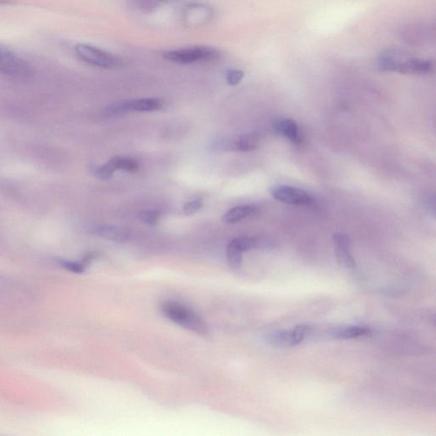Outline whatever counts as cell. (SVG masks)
Here are the masks:
<instances>
[{"label": "cell", "instance_id": "2e32d148", "mask_svg": "<svg viewBox=\"0 0 436 436\" xmlns=\"http://www.w3.org/2000/svg\"><path fill=\"white\" fill-rule=\"evenodd\" d=\"M117 170L116 161H114V158H112L108 163L94 167L93 172H93V174L98 177V179L107 181L112 179L113 173L116 172Z\"/></svg>", "mask_w": 436, "mask_h": 436}, {"label": "cell", "instance_id": "e0dca14e", "mask_svg": "<svg viewBox=\"0 0 436 436\" xmlns=\"http://www.w3.org/2000/svg\"><path fill=\"white\" fill-rule=\"evenodd\" d=\"M226 253L228 264L233 269H238L242 267V251L235 248L231 244H228Z\"/></svg>", "mask_w": 436, "mask_h": 436}, {"label": "cell", "instance_id": "7c38bea8", "mask_svg": "<svg viewBox=\"0 0 436 436\" xmlns=\"http://www.w3.org/2000/svg\"><path fill=\"white\" fill-rule=\"evenodd\" d=\"M371 329L361 326H345L332 329L330 335L335 339H353L371 334Z\"/></svg>", "mask_w": 436, "mask_h": 436}, {"label": "cell", "instance_id": "6da1fadb", "mask_svg": "<svg viewBox=\"0 0 436 436\" xmlns=\"http://www.w3.org/2000/svg\"><path fill=\"white\" fill-rule=\"evenodd\" d=\"M379 64L382 71L403 75H428L434 68L431 61L413 57L397 49L387 51L380 55Z\"/></svg>", "mask_w": 436, "mask_h": 436}, {"label": "cell", "instance_id": "52a82bcc", "mask_svg": "<svg viewBox=\"0 0 436 436\" xmlns=\"http://www.w3.org/2000/svg\"><path fill=\"white\" fill-rule=\"evenodd\" d=\"M183 21L188 27L203 26L213 17V10L210 6L203 3H191L183 10Z\"/></svg>", "mask_w": 436, "mask_h": 436}, {"label": "cell", "instance_id": "8992f818", "mask_svg": "<svg viewBox=\"0 0 436 436\" xmlns=\"http://www.w3.org/2000/svg\"><path fill=\"white\" fill-rule=\"evenodd\" d=\"M271 194L277 201L286 203V204L311 206L315 203L307 192L295 187L286 185L275 187L273 188Z\"/></svg>", "mask_w": 436, "mask_h": 436}, {"label": "cell", "instance_id": "277c9868", "mask_svg": "<svg viewBox=\"0 0 436 436\" xmlns=\"http://www.w3.org/2000/svg\"><path fill=\"white\" fill-rule=\"evenodd\" d=\"M220 55L219 51L215 48L204 46L181 48L163 54L165 60L182 65L216 61Z\"/></svg>", "mask_w": 436, "mask_h": 436}, {"label": "cell", "instance_id": "9c48e42d", "mask_svg": "<svg viewBox=\"0 0 436 436\" xmlns=\"http://www.w3.org/2000/svg\"><path fill=\"white\" fill-rule=\"evenodd\" d=\"M273 129L278 134L284 136L293 142L296 145H302L304 142L298 125L291 119H279L273 122Z\"/></svg>", "mask_w": 436, "mask_h": 436}, {"label": "cell", "instance_id": "5bb4252c", "mask_svg": "<svg viewBox=\"0 0 436 436\" xmlns=\"http://www.w3.org/2000/svg\"><path fill=\"white\" fill-rule=\"evenodd\" d=\"M260 144V138L256 134H244L234 138V151L237 152H249L256 149Z\"/></svg>", "mask_w": 436, "mask_h": 436}, {"label": "cell", "instance_id": "4fadbf2b", "mask_svg": "<svg viewBox=\"0 0 436 436\" xmlns=\"http://www.w3.org/2000/svg\"><path fill=\"white\" fill-rule=\"evenodd\" d=\"M128 105L131 112H153L163 108L164 103L158 98H143L128 101Z\"/></svg>", "mask_w": 436, "mask_h": 436}, {"label": "cell", "instance_id": "8fae6325", "mask_svg": "<svg viewBox=\"0 0 436 436\" xmlns=\"http://www.w3.org/2000/svg\"><path fill=\"white\" fill-rule=\"evenodd\" d=\"M260 210L253 205H244L236 206L224 214L223 220L224 223L234 224L251 217L257 216Z\"/></svg>", "mask_w": 436, "mask_h": 436}, {"label": "cell", "instance_id": "44dd1931", "mask_svg": "<svg viewBox=\"0 0 436 436\" xmlns=\"http://www.w3.org/2000/svg\"><path fill=\"white\" fill-rule=\"evenodd\" d=\"M203 206H204V204H203V201L201 199H195V201L187 202L184 204L183 212L188 216H191L199 212V210H201Z\"/></svg>", "mask_w": 436, "mask_h": 436}, {"label": "cell", "instance_id": "9a60e30c", "mask_svg": "<svg viewBox=\"0 0 436 436\" xmlns=\"http://www.w3.org/2000/svg\"><path fill=\"white\" fill-rule=\"evenodd\" d=\"M235 248L240 251H248L251 250L260 248V239L253 237H239L231 240L230 243Z\"/></svg>", "mask_w": 436, "mask_h": 436}, {"label": "cell", "instance_id": "d6986e66", "mask_svg": "<svg viewBox=\"0 0 436 436\" xmlns=\"http://www.w3.org/2000/svg\"><path fill=\"white\" fill-rule=\"evenodd\" d=\"M131 112L129 109L128 101L118 102L116 105H111L105 109V116L109 117H119Z\"/></svg>", "mask_w": 436, "mask_h": 436}, {"label": "cell", "instance_id": "5b68a950", "mask_svg": "<svg viewBox=\"0 0 436 436\" xmlns=\"http://www.w3.org/2000/svg\"><path fill=\"white\" fill-rule=\"evenodd\" d=\"M28 62L10 48L0 44V75L14 80H26L31 75Z\"/></svg>", "mask_w": 436, "mask_h": 436}, {"label": "cell", "instance_id": "7402d4cb", "mask_svg": "<svg viewBox=\"0 0 436 436\" xmlns=\"http://www.w3.org/2000/svg\"><path fill=\"white\" fill-rule=\"evenodd\" d=\"M168 1L170 0H136L140 8L147 10L157 8V7Z\"/></svg>", "mask_w": 436, "mask_h": 436}, {"label": "cell", "instance_id": "ba28073f", "mask_svg": "<svg viewBox=\"0 0 436 436\" xmlns=\"http://www.w3.org/2000/svg\"><path fill=\"white\" fill-rule=\"evenodd\" d=\"M336 256L339 264L348 269L356 267V261L350 253V239L348 235L343 233H336L334 235Z\"/></svg>", "mask_w": 436, "mask_h": 436}, {"label": "cell", "instance_id": "ac0fdd59", "mask_svg": "<svg viewBox=\"0 0 436 436\" xmlns=\"http://www.w3.org/2000/svg\"><path fill=\"white\" fill-rule=\"evenodd\" d=\"M118 170H123L125 172L135 173L139 170L138 161L131 158L113 157Z\"/></svg>", "mask_w": 436, "mask_h": 436}, {"label": "cell", "instance_id": "ffe728a7", "mask_svg": "<svg viewBox=\"0 0 436 436\" xmlns=\"http://www.w3.org/2000/svg\"><path fill=\"white\" fill-rule=\"evenodd\" d=\"M161 213L156 210H144L139 214V219L143 223L149 225H155L160 220Z\"/></svg>", "mask_w": 436, "mask_h": 436}, {"label": "cell", "instance_id": "603a6c76", "mask_svg": "<svg viewBox=\"0 0 436 436\" xmlns=\"http://www.w3.org/2000/svg\"><path fill=\"white\" fill-rule=\"evenodd\" d=\"M244 73L237 69L228 70L227 73V81L230 86H237L242 80Z\"/></svg>", "mask_w": 436, "mask_h": 436}, {"label": "cell", "instance_id": "3957f363", "mask_svg": "<svg viewBox=\"0 0 436 436\" xmlns=\"http://www.w3.org/2000/svg\"><path fill=\"white\" fill-rule=\"evenodd\" d=\"M75 53L81 61L86 64L103 69H120L125 61L119 55L87 44H78Z\"/></svg>", "mask_w": 436, "mask_h": 436}, {"label": "cell", "instance_id": "cb8c5ba5", "mask_svg": "<svg viewBox=\"0 0 436 436\" xmlns=\"http://www.w3.org/2000/svg\"><path fill=\"white\" fill-rule=\"evenodd\" d=\"M10 3L9 0H0V5H5V3Z\"/></svg>", "mask_w": 436, "mask_h": 436}, {"label": "cell", "instance_id": "7a4b0ae2", "mask_svg": "<svg viewBox=\"0 0 436 436\" xmlns=\"http://www.w3.org/2000/svg\"><path fill=\"white\" fill-rule=\"evenodd\" d=\"M162 315L180 327L194 334L205 336L208 334V327L202 318L188 307L176 301H165L161 305Z\"/></svg>", "mask_w": 436, "mask_h": 436}, {"label": "cell", "instance_id": "30bf717a", "mask_svg": "<svg viewBox=\"0 0 436 436\" xmlns=\"http://www.w3.org/2000/svg\"><path fill=\"white\" fill-rule=\"evenodd\" d=\"M91 233L100 237L117 243L127 242L130 232L127 228L113 226V225H94L91 228Z\"/></svg>", "mask_w": 436, "mask_h": 436}]
</instances>
